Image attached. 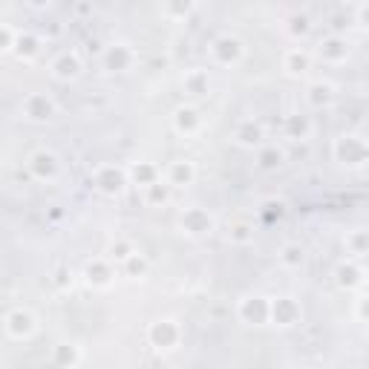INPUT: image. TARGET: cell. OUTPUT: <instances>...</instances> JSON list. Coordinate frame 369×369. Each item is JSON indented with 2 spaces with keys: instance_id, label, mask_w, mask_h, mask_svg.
Wrapping results in <instances>:
<instances>
[{
  "instance_id": "obj_1",
  "label": "cell",
  "mask_w": 369,
  "mask_h": 369,
  "mask_svg": "<svg viewBox=\"0 0 369 369\" xmlns=\"http://www.w3.org/2000/svg\"><path fill=\"white\" fill-rule=\"evenodd\" d=\"M3 326H6V335L12 341H29L38 332V320L32 312H26V309H12L3 320Z\"/></svg>"
},
{
  "instance_id": "obj_2",
  "label": "cell",
  "mask_w": 369,
  "mask_h": 369,
  "mask_svg": "<svg viewBox=\"0 0 369 369\" xmlns=\"http://www.w3.org/2000/svg\"><path fill=\"white\" fill-rule=\"evenodd\" d=\"M335 156L343 162V165H363L369 162V147L358 139V136H341L335 142Z\"/></svg>"
},
{
  "instance_id": "obj_3",
  "label": "cell",
  "mask_w": 369,
  "mask_h": 369,
  "mask_svg": "<svg viewBox=\"0 0 369 369\" xmlns=\"http://www.w3.org/2000/svg\"><path fill=\"white\" fill-rule=\"evenodd\" d=\"M179 326H177V320H156L150 326V343L156 346V349H173L179 343Z\"/></svg>"
},
{
  "instance_id": "obj_4",
  "label": "cell",
  "mask_w": 369,
  "mask_h": 369,
  "mask_svg": "<svg viewBox=\"0 0 369 369\" xmlns=\"http://www.w3.org/2000/svg\"><path fill=\"white\" fill-rule=\"evenodd\" d=\"M179 228L185 231V234H193V237H199V234H211V228H213V217L208 211L202 208H190L182 213V220H179Z\"/></svg>"
},
{
  "instance_id": "obj_5",
  "label": "cell",
  "mask_w": 369,
  "mask_h": 369,
  "mask_svg": "<svg viewBox=\"0 0 369 369\" xmlns=\"http://www.w3.org/2000/svg\"><path fill=\"white\" fill-rule=\"evenodd\" d=\"M271 320H274V326H295L300 320V306L295 303V297L271 300Z\"/></svg>"
},
{
  "instance_id": "obj_6",
  "label": "cell",
  "mask_w": 369,
  "mask_h": 369,
  "mask_svg": "<svg viewBox=\"0 0 369 369\" xmlns=\"http://www.w3.org/2000/svg\"><path fill=\"white\" fill-rule=\"evenodd\" d=\"M95 188L107 193V197H115V193H122V188H124V173L113 165H104L95 170Z\"/></svg>"
},
{
  "instance_id": "obj_7",
  "label": "cell",
  "mask_w": 369,
  "mask_h": 369,
  "mask_svg": "<svg viewBox=\"0 0 369 369\" xmlns=\"http://www.w3.org/2000/svg\"><path fill=\"white\" fill-rule=\"evenodd\" d=\"M29 170L35 173L38 179H55L58 177V156L55 153H49V150H38V153H32V159H29Z\"/></svg>"
},
{
  "instance_id": "obj_8",
  "label": "cell",
  "mask_w": 369,
  "mask_h": 369,
  "mask_svg": "<svg viewBox=\"0 0 369 369\" xmlns=\"http://www.w3.org/2000/svg\"><path fill=\"white\" fill-rule=\"evenodd\" d=\"M240 318L248 320V323H263V320L271 318V303L265 297H257V295L254 297H245L240 303Z\"/></svg>"
},
{
  "instance_id": "obj_9",
  "label": "cell",
  "mask_w": 369,
  "mask_h": 369,
  "mask_svg": "<svg viewBox=\"0 0 369 369\" xmlns=\"http://www.w3.org/2000/svg\"><path fill=\"white\" fill-rule=\"evenodd\" d=\"M52 113H55V104L47 95H29L24 101V115L29 122H47V119H52Z\"/></svg>"
},
{
  "instance_id": "obj_10",
  "label": "cell",
  "mask_w": 369,
  "mask_h": 369,
  "mask_svg": "<svg viewBox=\"0 0 369 369\" xmlns=\"http://www.w3.org/2000/svg\"><path fill=\"white\" fill-rule=\"evenodd\" d=\"M173 124H177V130L179 133H197V127H199V115H197V110H190V107H182V110H177V115H173Z\"/></svg>"
},
{
  "instance_id": "obj_11",
  "label": "cell",
  "mask_w": 369,
  "mask_h": 369,
  "mask_svg": "<svg viewBox=\"0 0 369 369\" xmlns=\"http://www.w3.org/2000/svg\"><path fill=\"white\" fill-rule=\"evenodd\" d=\"M193 165L190 162H173L170 167H167V182L170 185H190V179H193Z\"/></svg>"
},
{
  "instance_id": "obj_12",
  "label": "cell",
  "mask_w": 369,
  "mask_h": 369,
  "mask_svg": "<svg viewBox=\"0 0 369 369\" xmlns=\"http://www.w3.org/2000/svg\"><path fill=\"white\" fill-rule=\"evenodd\" d=\"M84 274H87V280H90L92 286H110V280H113V271H110V265H107V263H101V260L90 263Z\"/></svg>"
},
{
  "instance_id": "obj_13",
  "label": "cell",
  "mask_w": 369,
  "mask_h": 369,
  "mask_svg": "<svg viewBox=\"0 0 369 369\" xmlns=\"http://www.w3.org/2000/svg\"><path fill=\"white\" fill-rule=\"evenodd\" d=\"M237 142H240V145H245V147H257V145L263 142V130H260L257 124L245 122V124L237 130Z\"/></svg>"
},
{
  "instance_id": "obj_14",
  "label": "cell",
  "mask_w": 369,
  "mask_h": 369,
  "mask_svg": "<svg viewBox=\"0 0 369 369\" xmlns=\"http://www.w3.org/2000/svg\"><path fill=\"white\" fill-rule=\"evenodd\" d=\"M52 75H55V79H61V81L75 79V75H79V61H75V58H61V61L52 64Z\"/></svg>"
},
{
  "instance_id": "obj_15",
  "label": "cell",
  "mask_w": 369,
  "mask_h": 369,
  "mask_svg": "<svg viewBox=\"0 0 369 369\" xmlns=\"http://www.w3.org/2000/svg\"><path fill=\"white\" fill-rule=\"evenodd\" d=\"M55 358L61 363V369H75V363H79V349L72 343H61L55 349Z\"/></svg>"
},
{
  "instance_id": "obj_16",
  "label": "cell",
  "mask_w": 369,
  "mask_h": 369,
  "mask_svg": "<svg viewBox=\"0 0 369 369\" xmlns=\"http://www.w3.org/2000/svg\"><path fill=\"white\" fill-rule=\"evenodd\" d=\"M309 101H312L315 107L329 104V101H332V87H329V84H312V87H309Z\"/></svg>"
},
{
  "instance_id": "obj_17",
  "label": "cell",
  "mask_w": 369,
  "mask_h": 369,
  "mask_svg": "<svg viewBox=\"0 0 369 369\" xmlns=\"http://www.w3.org/2000/svg\"><path fill=\"white\" fill-rule=\"evenodd\" d=\"M338 283H341L343 288H352V286H358V283H361V271H358L352 263L341 265V268H338Z\"/></svg>"
},
{
  "instance_id": "obj_18",
  "label": "cell",
  "mask_w": 369,
  "mask_h": 369,
  "mask_svg": "<svg viewBox=\"0 0 369 369\" xmlns=\"http://www.w3.org/2000/svg\"><path fill=\"white\" fill-rule=\"evenodd\" d=\"M280 263L288 265V268H300L303 265V248L300 245H286L280 251Z\"/></svg>"
},
{
  "instance_id": "obj_19",
  "label": "cell",
  "mask_w": 369,
  "mask_h": 369,
  "mask_svg": "<svg viewBox=\"0 0 369 369\" xmlns=\"http://www.w3.org/2000/svg\"><path fill=\"white\" fill-rule=\"evenodd\" d=\"M280 162H283V153H280V150H274V147H268V150H263V153H260V167H263V170L277 167Z\"/></svg>"
},
{
  "instance_id": "obj_20",
  "label": "cell",
  "mask_w": 369,
  "mask_h": 369,
  "mask_svg": "<svg viewBox=\"0 0 369 369\" xmlns=\"http://www.w3.org/2000/svg\"><path fill=\"white\" fill-rule=\"evenodd\" d=\"M228 237L234 240V243H248V240H251V228H248V225H234Z\"/></svg>"
},
{
  "instance_id": "obj_21",
  "label": "cell",
  "mask_w": 369,
  "mask_h": 369,
  "mask_svg": "<svg viewBox=\"0 0 369 369\" xmlns=\"http://www.w3.org/2000/svg\"><path fill=\"white\" fill-rule=\"evenodd\" d=\"M366 243H369V237L363 234V231H355V234H352V237H349V245H352L355 251H361V248H363Z\"/></svg>"
},
{
  "instance_id": "obj_22",
  "label": "cell",
  "mask_w": 369,
  "mask_h": 369,
  "mask_svg": "<svg viewBox=\"0 0 369 369\" xmlns=\"http://www.w3.org/2000/svg\"><path fill=\"white\" fill-rule=\"evenodd\" d=\"M358 315H361L363 320H369V297H363V300H358Z\"/></svg>"
}]
</instances>
